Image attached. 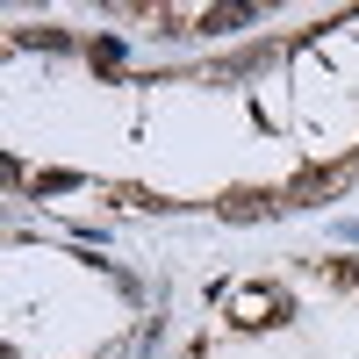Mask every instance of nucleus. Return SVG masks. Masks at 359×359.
Here are the masks:
<instances>
[{
	"label": "nucleus",
	"instance_id": "obj_3",
	"mask_svg": "<svg viewBox=\"0 0 359 359\" xmlns=\"http://www.w3.org/2000/svg\"><path fill=\"white\" fill-rule=\"evenodd\" d=\"M216 208H223L230 223H259V216H273L280 201H273V194H259V187H230V194H223Z\"/></svg>",
	"mask_w": 359,
	"mask_h": 359
},
{
	"label": "nucleus",
	"instance_id": "obj_4",
	"mask_svg": "<svg viewBox=\"0 0 359 359\" xmlns=\"http://www.w3.org/2000/svg\"><path fill=\"white\" fill-rule=\"evenodd\" d=\"M331 280H338V287H359V259H338V266H331Z\"/></svg>",
	"mask_w": 359,
	"mask_h": 359
},
{
	"label": "nucleus",
	"instance_id": "obj_2",
	"mask_svg": "<svg viewBox=\"0 0 359 359\" xmlns=\"http://www.w3.org/2000/svg\"><path fill=\"white\" fill-rule=\"evenodd\" d=\"M345 187V165H323V172H302V180H287V208H309V201H323V194H338Z\"/></svg>",
	"mask_w": 359,
	"mask_h": 359
},
{
	"label": "nucleus",
	"instance_id": "obj_1",
	"mask_svg": "<svg viewBox=\"0 0 359 359\" xmlns=\"http://www.w3.org/2000/svg\"><path fill=\"white\" fill-rule=\"evenodd\" d=\"M230 309H237V323H280V316H287L280 287H237V294H230Z\"/></svg>",
	"mask_w": 359,
	"mask_h": 359
}]
</instances>
